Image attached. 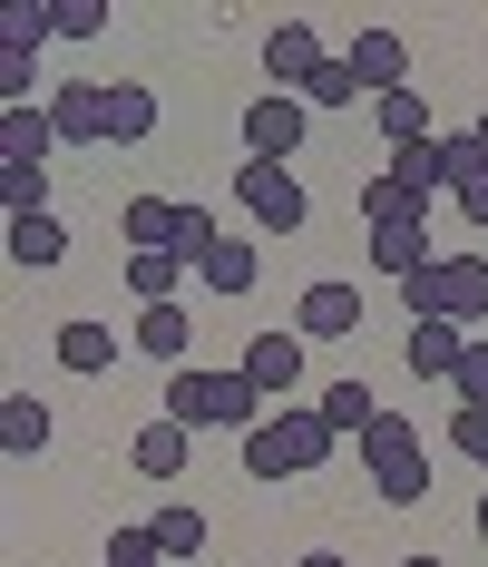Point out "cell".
I'll use <instances>...</instances> for the list:
<instances>
[{
	"mask_svg": "<svg viewBox=\"0 0 488 567\" xmlns=\"http://www.w3.org/2000/svg\"><path fill=\"white\" fill-rule=\"evenodd\" d=\"M401 362H411V382H459L469 333H459V323H411V333H401Z\"/></svg>",
	"mask_w": 488,
	"mask_h": 567,
	"instance_id": "12",
	"label": "cell"
},
{
	"mask_svg": "<svg viewBox=\"0 0 488 567\" xmlns=\"http://www.w3.org/2000/svg\"><path fill=\"white\" fill-rule=\"evenodd\" d=\"M352 99H362V79H352V69H342V59H332L323 79H313V89H303V109L323 117V109H352Z\"/></svg>",
	"mask_w": 488,
	"mask_h": 567,
	"instance_id": "35",
	"label": "cell"
},
{
	"mask_svg": "<svg viewBox=\"0 0 488 567\" xmlns=\"http://www.w3.org/2000/svg\"><path fill=\"white\" fill-rule=\"evenodd\" d=\"M469 518H479V548H488V480H479V509H469Z\"/></svg>",
	"mask_w": 488,
	"mask_h": 567,
	"instance_id": "41",
	"label": "cell"
},
{
	"mask_svg": "<svg viewBox=\"0 0 488 567\" xmlns=\"http://www.w3.org/2000/svg\"><path fill=\"white\" fill-rule=\"evenodd\" d=\"M50 441H59V421H50V401H40V392L0 401V451H10V460H50Z\"/></svg>",
	"mask_w": 488,
	"mask_h": 567,
	"instance_id": "15",
	"label": "cell"
},
{
	"mask_svg": "<svg viewBox=\"0 0 488 567\" xmlns=\"http://www.w3.org/2000/svg\"><path fill=\"white\" fill-rule=\"evenodd\" d=\"M59 117L50 109H0V167H50Z\"/></svg>",
	"mask_w": 488,
	"mask_h": 567,
	"instance_id": "17",
	"label": "cell"
},
{
	"mask_svg": "<svg viewBox=\"0 0 488 567\" xmlns=\"http://www.w3.org/2000/svg\"><path fill=\"white\" fill-rule=\"evenodd\" d=\"M391 186H411V196H420V206H430V196H449V176H439V137L430 147H391Z\"/></svg>",
	"mask_w": 488,
	"mask_h": 567,
	"instance_id": "24",
	"label": "cell"
},
{
	"mask_svg": "<svg viewBox=\"0 0 488 567\" xmlns=\"http://www.w3.org/2000/svg\"><path fill=\"white\" fill-rule=\"evenodd\" d=\"M323 460H332V431H323L313 401H283L264 431H245V470L255 480H313Z\"/></svg>",
	"mask_w": 488,
	"mask_h": 567,
	"instance_id": "2",
	"label": "cell"
},
{
	"mask_svg": "<svg viewBox=\"0 0 488 567\" xmlns=\"http://www.w3.org/2000/svg\"><path fill=\"white\" fill-rule=\"evenodd\" d=\"M439 176H449V196H459L469 176H488V147H479V127H449V137H439Z\"/></svg>",
	"mask_w": 488,
	"mask_h": 567,
	"instance_id": "31",
	"label": "cell"
},
{
	"mask_svg": "<svg viewBox=\"0 0 488 567\" xmlns=\"http://www.w3.org/2000/svg\"><path fill=\"white\" fill-rule=\"evenodd\" d=\"M303 127H313V109H303V99H283V89H264V99L245 109V157H273V167H293Z\"/></svg>",
	"mask_w": 488,
	"mask_h": 567,
	"instance_id": "5",
	"label": "cell"
},
{
	"mask_svg": "<svg viewBox=\"0 0 488 567\" xmlns=\"http://www.w3.org/2000/svg\"><path fill=\"white\" fill-rule=\"evenodd\" d=\"M303 352H313V342L293 333V323H273V333H255V342H245V382H255V392H264L273 411H283V392L303 382Z\"/></svg>",
	"mask_w": 488,
	"mask_h": 567,
	"instance_id": "8",
	"label": "cell"
},
{
	"mask_svg": "<svg viewBox=\"0 0 488 567\" xmlns=\"http://www.w3.org/2000/svg\"><path fill=\"white\" fill-rule=\"evenodd\" d=\"M313 411H323V431H332V441H362V431L381 421L372 382H323V401H313Z\"/></svg>",
	"mask_w": 488,
	"mask_h": 567,
	"instance_id": "22",
	"label": "cell"
},
{
	"mask_svg": "<svg viewBox=\"0 0 488 567\" xmlns=\"http://www.w3.org/2000/svg\"><path fill=\"white\" fill-rule=\"evenodd\" d=\"M40 40H59V20H50V0H10V10H0V50H20V59H40Z\"/></svg>",
	"mask_w": 488,
	"mask_h": 567,
	"instance_id": "25",
	"label": "cell"
},
{
	"mask_svg": "<svg viewBox=\"0 0 488 567\" xmlns=\"http://www.w3.org/2000/svg\"><path fill=\"white\" fill-rule=\"evenodd\" d=\"M439 323H488V255H439Z\"/></svg>",
	"mask_w": 488,
	"mask_h": 567,
	"instance_id": "11",
	"label": "cell"
},
{
	"mask_svg": "<svg viewBox=\"0 0 488 567\" xmlns=\"http://www.w3.org/2000/svg\"><path fill=\"white\" fill-rule=\"evenodd\" d=\"M166 421H186V431H264L273 411H264V392L245 382V362H186L176 382H166Z\"/></svg>",
	"mask_w": 488,
	"mask_h": 567,
	"instance_id": "1",
	"label": "cell"
},
{
	"mask_svg": "<svg viewBox=\"0 0 488 567\" xmlns=\"http://www.w3.org/2000/svg\"><path fill=\"white\" fill-rule=\"evenodd\" d=\"M293 333H303V342H342V333H362V293H352L342 275L303 284V293H293Z\"/></svg>",
	"mask_w": 488,
	"mask_h": 567,
	"instance_id": "6",
	"label": "cell"
},
{
	"mask_svg": "<svg viewBox=\"0 0 488 567\" xmlns=\"http://www.w3.org/2000/svg\"><path fill=\"white\" fill-rule=\"evenodd\" d=\"M342 69H352V79H362V99H391V89H411V50H401V30H362V40H352V50H342Z\"/></svg>",
	"mask_w": 488,
	"mask_h": 567,
	"instance_id": "9",
	"label": "cell"
},
{
	"mask_svg": "<svg viewBox=\"0 0 488 567\" xmlns=\"http://www.w3.org/2000/svg\"><path fill=\"white\" fill-rule=\"evenodd\" d=\"M459 216H469V226H488V176H469V186H459Z\"/></svg>",
	"mask_w": 488,
	"mask_h": 567,
	"instance_id": "39",
	"label": "cell"
},
{
	"mask_svg": "<svg viewBox=\"0 0 488 567\" xmlns=\"http://www.w3.org/2000/svg\"><path fill=\"white\" fill-rule=\"evenodd\" d=\"M50 352H59V372H79V382L117 372V333H108V323H89V313H69V323L50 333Z\"/></svg>",
	"mask_w": 488,
	"mask_h": 567,
	"instance_id": "13",
	"label": "cell"
},
{
	"mask_svg": "<svg viewBox=\"0 0 488 567\" xmlns=\"http://www.w3.org/2000/svg\"><path fill=\"white\" fill-rule=\"evenodd\" d=\"M117 245H127V255H176V245H186V206H176V196H127V206H117ZM176 265H186V255H176Z\"/></svg>",
	"mask_w": 488,
	"mask_h": 567,
	"instance_id": "7",
	"label": "cell"
},
{
	"mask_svg": "<svg viewBox=\"0 0 488 567\" xmlns=\"http://www.w3.org/2000/svg\"><path fill=\"white\" fill-rule=\"evenodd\" d=\"M235 206H245L255 226H273V235H303V226H313V196H303V176L273 167V157H245V167H235Z\"/></svg>",
	"mask_w": 488,
	"mask_h": 567,
	"instance_id": "3",
	"label": "cell"
},
{
	"mask_svg": "<svg viewBox=\"0 0 488 567\" xmlns=\"http://www.w3.org/2000/svg\"><path fill=\"white\" fill-rule=\"evenodd\" d=\"M293 567H352V558H332V548H313V558H293Z\"/></svg>",
	"mask_w": 488,
	"mask_h": 567,
	"instance_id": "40",
	"label": "cell"
},
{
	"mask_svg": "<svg viewBox=\"0 0 488 567\" xmlns=\"http://www.w3.org/2000/svg\"><path fill=\"white\" fill-rule=\"evenodd\" d=\"M59 255H69V226L59 216H10V265L20 275H50Z\"/></svg>",
	"mask_w": 488,
	"mask_h": 567,
	"instance_id": "21",
	"label": "cell"
},
{
	"mask_svg": "<svg viewBox=\"0 0 488 567\" xmlns=\"http://www.w3.org/2000/svg\"><path fill=\"white\" fill-rule=\"evenodd\" d=\"M30 89H40V59L0 50V99H10V109H30Z\"/></svg>",
	"mask_w": 488,
	"mask_h": 567,
	"instance_id": "37",
	"label": "cell"
},
{
	"mask_svg": "<svg viewBox=\"0 0 488 567\" xmlns=\"http://www.w3.org/2000/svg\"><path fill=\"white\" fill-rule=\"evenodd\" d=\"M255 275H264L255 235H216V255L196 265V284H206V293H225V303H235V293H255Z\"/></svg>",
	"mask_w": 488,
	"mask_h": 567,
	"instance_id": "18",
	"label": "cell"
},
{
	"mask_svg": "<svg viewBox=\"0 0 488 567\" xmlns=\"http://www.w3.org/2000/svg\"><path fill=\"white\" fill-rule=\"evenodd\" d=\"M352 451L372 460V470H391V460H420V431H411L401 411H381V421H372V431H362V441H352Z\"/></svg>",
	"mask_w": 488,
	"mask_h": 567,
	"instance_id": "27",
	"label": "cell"
},
{
	"mask_svg": "<svg viewBox=\"0 0 488 567\" xmlns=\"http://www.w3.org/2000/svg\"><path fill=\"white\" fill-rule=\"evenodd\" d=\"M449 451L488 470V411H479V401H459V411H449Z\"/></svg>",
	"mask_w": 488,
	"mask_h": 567,
	"instance_id": "33",
	"label": "cell"
},
{
	"mask_svg": "<svg viewBox=\"0 0 488 567\" xmlns=\"http://www.w3.org/2000/svg\"><path fill=\"white\" fill-rule=\"evenodd\" d=\"M381 137H391V147H430L439 127H430V99H420V89H391V99H381Z\"/></svg>",
	"mask_w": 488,
	"mask_h": 567,
	"instance_id": "23",
	"label": "cell"
},
{
	"mask_svg": "<svg viewBox=\"0 0 488 567\" xmlns=\"http://www.w3.org/2000/svg\"><path fill=\"white\" fill-rule=\"evenodd\" d=\"M449 392H459V401H479V411H488V342H469V362H459V382H449Z\"/></svg>",
	"mask_w": 488,
	"mask_h": 567,
	"instance_id": "38",
	"label": "cell"
},
{
	"mask_svg": "<svg viewBox=\"0 0 488 567\" xmlns=\"http://www.w3.org/2000/svg\"><path fill=\"white\" fill-rule=\"evenodd\" d=\"M186 460H196V431H186V421H147V431L127 441V470H137V480H176Z\"/></svg>",
	"mask_w": 488,
	"mask_h": 567,
	"instance_id": "16",
	"label": "cell"
},
{
	"mask_svg": "<svg viewBox=\"0 0 488 567\" xmlns=\"http://www.w3.org/2000/svg\"><path fill=\"white\" fill-rule=\"evenodd\" d=\"M420 216H430V206H420V196H411V186H391V176H372V186H362V226H420Z\"/></svg>",
	"mask_w": 488,
	"mask_h": 567,
	"instance_id": "26",
	"label": "cell"
},
{
	"mask_svg": "<svg viewBox=\"0 0 488 567\" xmlns=\"http://www.w3.org/2000/svg\"><path fill=\"white\" fill-rule=\"evenodd\" d=\"M176 284H186L176 255H127V293H137V303H176Z\"/></svg>",
	"mask_w": 488,
	"mask_h": 567,
	"instance_id": "29",
	"label": "cell"
},
{
	"mask_svg": "<svg viewBox=\"0 0 488 567\" xmlns=\"http://www.w3.org/2000/svg\"><path fill=\"white\" fill-rule=\"evenodd\" d=\"M479 147H488V109H479Z\"/></svg>",
	"mask_w": 488,
	"mask_h": 567,
	"instance_id": "43",
	"label": "cell"
},
{
	"mask_svg": "<svg viewBox=\"0 0 488 567\" xmlns=\"http://www.w3.org/2000/svg\"><path fill=\"white\" fill-rule=\"evenodd\" d=\"M127 342H137L147 362H166V372H186V352H196V313H186V303H147Z\"/></svg>",
	"mask_w": 488,
	"mask_h": 567,
	"instance_id": "14",
	"label": "cell"
},
{
	"mask_svg": "<svg viewBox=\"0 0 488 567\" xmlns=\"http://www.w3.org/2000/svg\"><path fill=\"white\" fill-rule=\"evenodd\" d=\"M0 206L10 216H50V167H0Z\"/></svg>",
	"mask_w": 488,
	"mask_h": 567,
	"instance_id": "32",
	"label": "cell"
},
{
	"mask_svg": "<svg viewBox=\"0 0 488 567\" xmlns=\"http://www.w3.org/2000/svg\"><path fill=\"white\" fill-rule=\"evenodd\" d=\"M323 69H332V50H323V30H313V20H273V30H264V79L283 89V99H303Z\"/></svg>",
	"mask_w": 488,
	"mask_h": 567,
	"instance_id": "4",
	"label": "cell"
},
{
	"mask_svg": "<svg viewBox=\"0 0 488 567\" xmlns=\"http://www.w3.org/2000/svg\"><path fill=\"white\" fill-rule=\"evenodd\" d=\"M401 567H449V558H430V548H420V558H401Z\"/></svg>",
	"mask_w": 488,
	"mask_h": 567,
	"instance_id": "42",
	"label": "cell"
},
{
	"mask_svg": "<svg viewBox=\"0 0 488 567\" xmlns=\"http://www.w3.org/2000/svg\"><path fill=\"white\" fill-rule=\"evenodd\" d=\"M147 137H157V89L117 79L108 89V147H147Z\"/></svg>",
	"mask_w": 488,
	"mask_h": 567,
	"instance_id": "20",
	"label": "cell"
},
{
	"mask_svg": "<svg viewBox=\"0 0 488 567\" xmlns=\"http://www.w3.org/2000/svg\"><path fill=\"white\" fill-rule=\"evenodd\" d=\"M147 528H157V558H166V567H176V558H196V548L216 538V528H206V509H157Z\"/></svg>",
	"mask_w": 488,
	"mask_h": 567,
	"instance_id": "28",
	"label": "cell"
},
{
	"mask_svg": "<svg viewBox=\"0 0 488 567\" xmlns=\"http://www.w3.org/2000/svg\"><path fill=\"white\" fill-rule=\"evenodd\" d=\"M50 117H59V147H108V89L98 79H59Z\"/></svg>",
	"mask_w": 488,
	"mask_h": 567,
	"instance_id": "10",
	"label": "cell"
},
{
	"mask_svg": "<svg viewBox=\"0 0 488 567\" xmlns=\"http://www.w3.org/2000/svg\"><path fill=\"white\" fill-rule=\"evenodd\" d=\"M108 567H166L157 558V528H108Z\"/></svg>",
	"mask_w": 488,
	"mask_h": 567,
	"instance_id": "36",
	"label": "cell"
},
{
	"mask_svg": "<svg viewBox=\"0 0 488 567\" xmlns=\"http://www.w3.org/2000/svg\"><path fill=\"white\" fill-rule=\"evenodd\" d=\"M372 489H381V509H420L430 499V460H391V470H372Z\"/></svg>",
	"mask_w": 488,
	"mask_h": 567,
	"instance_id": "30",
	"label": "cell"
},
{
	"mask_svg": "<svg viewBox=\"0 0 488 567\" xmlns=\"http://www.w3.org/2000/svg\"><path fill=\"white\" fill-rule=\"evenodd\" d=\"M420 265H439V245H430V216H420V226H381V235H372V275L411 284Z\"/></svg>",
	"mask_w": 488,
	"mask_h": 567,
	"instance_id": "19",
	"label": "cell"
},
{
	"mask_svg": "<svg viewBox=\"0 0 488 567\" xmlns=\"http://www.w3.org/2000/svg\"><path fill=\"white\" fill-rule=\"evenodd\" d=\"M50 20H59V40H98L108 30V0H50Z\"/></svg>",
	"mask_w": 488,
	"mask_h": 567,
	"instance_id": "34",
	"label": "cell"
}]
</instances>
